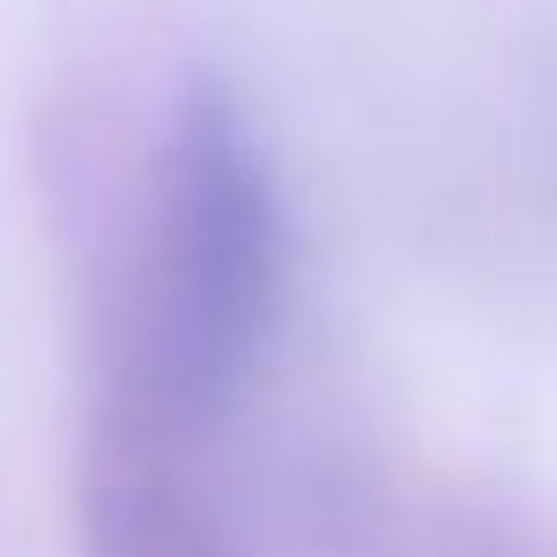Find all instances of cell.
<instances>
[{
	"instance_id": "1",
	"label": "cell",
	"mask_w": 557,
	"mask_h": 557,
	"mask_svg": "<svg viewBox=\"0 0 557 557\" xmlns=\"http://www.w3.org/2000/svg\"><path fill=\"white\" fill-rule=\"evenodd\" d=\"M275 290H283L275 176L237 108L191 100L161 153L153 252L138 298V367L176 428L214 420L245 389L275 329Z\"/></svg>"
}]
</instances>
